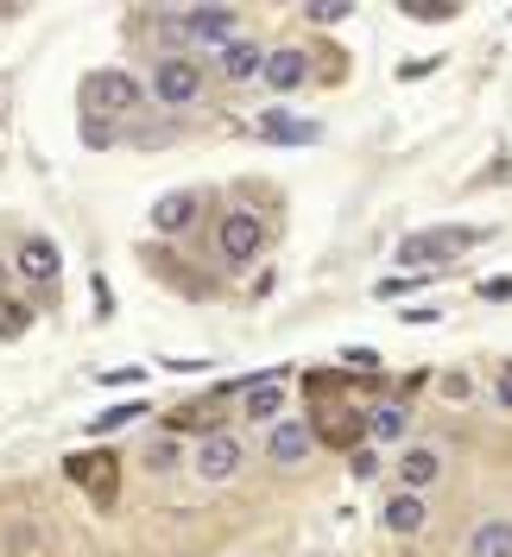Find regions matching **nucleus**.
<instances>
[{"label":"nucleus","mask_w":512,"mask_h":557,"mask_svg":"<svg viewBox=\"0 0 512 557\" xmlns=\"http://www.w3.org/2000/svg\"><path fill=\"white\" fill-rule=\"evenodd\" d=\"M253 134H260V139H285V146H304V139H316L323 127H316V121H298V114H278V108H266V114L253 121Z\"/></svg>","instance_id":"2eb2a0df"},{"label":"nucleus","mask_w":512,"mask_h":557,"mask_svg":"<svg viewBox=\"0 0 512 557\" xmlns=\"http://www.w3.org/2000/svg\"><path fill=\"white\" fill-rule=\"evenodd\" d=\"M89 285H96V311H102V317H114V292H108V278L96 273V278H89Z\"/></svg>","instance_id":"c85d7f7f"},{"label":"nucleus","mask_w":512,"mask_h":557,"mask_svg":"<svg viewBox=\"0 0 512 557\" xmlns=\"http://www.w3.org/2000/svg\"><path fill=\"white\" fill-rule=\"evenodd\" d=\"M310 437H316V444H329V450H341V456L361 450V437H367V412L329 399V406H316V418H310Z\"/></svg>","instance_id":"7ed1b4c3"},{"label":"nucleus","mask_w":512,"mask_h":557,"mask_svg":"<svg viewBox=\"0 0 512 557\" xmlns=\"http://www.w3.org/2000/svg\"><path fill=\"white\" fill-rule=\"evenodd\" d=\"M26 330H33V305H20V298L0 292V343H13V336H26Z\"/></svg>","instance_id":"aec40b11"},{"label":"nucleus","mask_w":512,"mask_h":557,"mask_svg":"<svg viewBox=\"0 0 512 557\" xmlns=\"http://www.w3.org/2000/svg\"><path fill=\"white\" fill-rule=\"evenodd\" d=\"M64 475L83 487L96 507H114V494H121V462H114V450H76L64 462Z\"/></svg>","instance_id":"f03ea898"},{"label":"nucleus","mask_w":512,"mask_h":557,"mask_svg":"<svg viewBox=\"0 0 512 557\" xmlns=\"http://www.w3.org/2000/svg\"><path fill=\"white\" fill-rule=\"evenodd\" d=\"M304 13H310V20H316V26H341V20L354 13V0H310Z\"/></svg>","instance_id":"5701e85b"},{"label":"nucleus","mask_w":512,"mask_h":557,"mask_svg":"<svg viewBox=\"0 0 512 557\" xmlns=\"http://www.w3.org/2000/svg\"><path fill=\"white\" fill-rule=\"evenodd\" d=\"M455 0H405V20H455Z\"/></svg>","instance_id":"b1692460"},{"label":"nucleus","mask_w":512,"mask_h":557,"mask_svg":"<svg viewBox=\"0 0 512 557\" xmlns=\"http://www.w3.org/2000/svg\"><path fill=\"white\" fill-rule=\"evenodd\" d=\"M469 557H512V520H480L469 539Z\"/></svg>","instance_id":"a211bd4d"},{"label":"nucleus","mask_w":512,"mask_h":557,"mask_svg":"<svg viewBox=\"0 0 512 557\" xmlns=\"http://www.w3.org/2000/svg\"><path fill=\"white\" fill-rule=\"evenodd\" d=\"M83 102H89V114L102 108V114H134L139 102H146V89H139L127 70H96L89 83H83Z\"/></svg>","instance_id":"20e7f679"},{"label":"nucleus","mask_w":512,"mask_h":557,"mask_svg":"<svg viewBox=\"0 0 512 557\" xmlns=\"http://www.w3.org/2000/svg\"><path fill=\"white\" fill-rule=\"evenodd\" d=\"M240 406H247V418H260V424H278V412H285V374H260V381L240 393Z\"/></svg>","instance_id":"9b49d317"},{"label":"nucleus","mask_w":512,"mask_h":557,"mask_svg":"<svg viewBox=\"0 0 512 557\" xmlns=\"http://www.w3.org/2000/svg\"><path fill=\"white\" fill-rule=\"evenodd\" d=\"M83 139H89V146H108V139H114V127H108L102 114H83Z\"/></svg>","instance_id":"cd10ccee"},{"label":"nucleus","mask_w":512,"mask_h":557,"mask_svg":"<svg viewBox=\"0 0 512 557\" xmlns=\"http://www.w3.org/2000/svg\"><path fill=\"white\" fill-rule=\"evenodd\" d=\"M58 242H45V235H26V242L13 247V273L26 278V285H51L58 278Z\"/></svg>","instance_id":"1a4fd4ad"},{"label":"nucleus","mask_w":512,"mask_h":557,"mask_svg":"<svg viewBox=\"0 0 512 557\" xmlns=\"http://www.w3.org/2000/svg\"><path fill=\"white\" fill-rule=\"evenodd\" d=\"M367 431L386 437V444H399V437L411 431V412H405V406H374V412H367Z\"/></svg>","instance_id":"6ab92c4d"},{"label":"nucleus","mask_w":512,"mask_h":557,"mask_svg":"<svg viewBox=\"0 0 512 557\" xmlns=\"http://www.w3.org/2000/svg\"><path fill=\"white\" fill-rule=\"evenodd\" d=\"M139 412H146V406H139V399H121V406H108V412L96 418V424H89V431H96V437H102V431H121V424H134Z\"/></svg>","instance_id":"4be33fe9"},{"label":"nucleus","mask_w":512,"mask_h":557,"mask_svg":"<svg viewBox=\"0 0 512 557\" xmlns=\"http://www.w3.org/2000/svg\"><path fill=\"white\" fill-rule=\"evenodd\" d=\"M494 399H500V412H512V374H500V386H494Z\"/></svg>","instance_id":"c756f323"},{"label":"nucleus","mask_w":512,"mask_h":557,"mask_svg":"<svg viewBox=\"0 0 512 557\" xmlns=\"http://www.w3.org/2000/svg\"><path fill=\"white\" fill-rule=\"evenodd\" d=\"M480 298H487V305H500V298H512V273H494V278H480Z\"/></svg>","instance_id":"bb28decb"},{"label":"nucleus","mask_w":512,"mask_h":557,"mask_svg":"<svg viewBox=\"0 0 512 557\" xmlns=\"http://www.w3.org/2000/svg\"><path fill=\"white\" fill-rule=\"evenodd\" d=\"M266 450H273V462L298 469V462H304V456L316 450V437H310L304 418H278V424H273V444H266Z\"/></svg>","instance_id":"9d476101"},{"label":"nucleus","mask_w":512,"mask_h":557,"mask_svg":"<svg viewBox=\"0 0 512 557\" xmlns=\"http://www.w3.org/2000/svg\"><path fill=\"white\" fill-rule=\"evenodd\" d=\"M190 469H197L203 482H228L240 469V437L235 431H209L203 444H197V456H190Z\"/></svg>","instance_id":"6e6552de"},{"label":"nucleus","mask_w":512,"mask_h":557,"mask_svg":"<svg viewBox=\"0 0 512 557\" xmlns=\"http://www.w3.org/2000/svg\"><path fill=\"white\" fill-rule=\"evenodd\" d=\"M260 70H266V51H260L253 38H228V45H222V76L247 83V76H260Z\"/></svg>","instance_id":"f3484780"},{"label":"nucleus","mask_w":512,"mask_h":557,"mask_svg":"<svg viewBox=\"0 0 512 557\" xmlns=\"http://www.w3.org/2000/svg\"><path fill=\"white\" fill-rule=\"evenodd\" d=\"M152 96L165 108H190L203 96V64L197 58H165V64L152 70Z\"/></svg>","instance_id":"39448f33"},{"label":"nucleus","mask_w":512,"mask_h":557,"mask_svg":"<svg viewBox=\"0 0 512 557\" xmlns=\"http://www.w3.org/2000/svg\"><path fill=\"white\" fill-rule=\"evenodd\" d=\"M260 76H266V89H278V96H285V89H298V83L310 76V58L298 51V45H285V51H266V70H260Z\"/></svg>","instance_id":"f8f14e48"},{"label":"nucleus","mask_w":512,"mask_h":557,"mask_svg":"<svg viewBox=\"0 0 512 557\" xmlns=\"http://www.w3.org/2000/svg\"><path fill=\"white\" fill-rule=\"evenodd\" d=\"M177 462H184V450H177V437H152V444H146V469H152V475H171Z\"/></svg>","instance_id":"412c9836"},{"label":"nucleus","mask_w":512,"mask_h":557,"mask_svg":"<svg viewBox=\"0 0 512 557\" xmlns=\"http://www.w3.org/2000/svg\"><path fill=\"white\" fill-rule=\"evenodd\" d=\"M260 247H266V222L253 209H228L222 215V253H228V267H253Z\"/></svg>","instance_id":"423d86ee"},{"label":"nucleus","mask_w":512,"mask_h":557,"mask_svg":"<svg viewBox=\"0 0 512 557\" xmlns=\"http://www.w3.org/2000/svg\"><path fill=\"white\" fill-rule=\"evenodd\" d=\"M171 38H197V45H228L235 38V7H197V13H184V20H165Z\"/></svg>","instance_id":"0eeeda50"},{"label":"nucleus","mask_w":512,"mask_h":557,"mask_svg":"<svg viewBox=\"0 0 512 557\" xmlns=\"http://www.w3.org/2000/svg\"><path fill=\"white\" fill-rule=\"evenodd\" d=\"M348 475H354V482H374V475H379V450H367V444H361V450H348Z\"/></svg>","instance_id":"393cba45"},{"label":"nucleus","mask_w":512,"mask_h":557,"mask_svg":"<svg viewBox=\"0 0 512 557\" xmlns=\"http://www.w3.org/2000/svg\"><path fill=\"white\" fill-rule=\"evenodd\" d=\"M341 368L348 374H379V355L374 348H341Z\"/></svg>","instance_id":"a878e982"},{"label":"nucleus","mask_w":512,"mask_h":557,"mask_svg":"<svg viewBox=\"0 0 512 557\" xmlns=\"http://www.w3.org/2000/svg\"><path fill=\"white\" fill-rule=\"evenodd\" d=\"M197 203H203L197 190H165V197L152 203V228H159V235H177V228H190Z\"/></svg>","instance_id":"4468645a"},{"label":"nucleus","mask_w":512,"mask_h":557,"mask_svg":"<svg viewBox=\"0 0 512 557\" xmlns=\"http://www.w3.org/2000/svg\"><path fill=\"white\" fill-rule=\"evenodd\" d=\"M379 520H386V532H405V539H411V532H424V520H430V513H424V500H417L411 487H399V494L379 507Z\"/></svg>","instance_id":"dca6fc26"},{"label":"nucleus","mask_w":512,"mask_h":557,"mask_svg":"<svg viewBox=\"0 0 512 557\" xmlns=\"http://www.w3.org/2000/svg\"><path fill=\"white\" fill-rule=\"evenodd\" d=\"M437 475H444V450H437V444H411V450L399 456V482H405L411 494H417V487H430Z\"/></svg>","instance_id":"ddd939ff"},{"label":"nucleus","mask_w":512,"mask_h":557,"mask_svg":"<svg viewBox=\"0 0 512 557\" xmlns=\"http://www.w3.org/2000/svg\"><path fill=\"white\" fill-rule=\"evenodd\" d=\"M0 278H7V260H0Z\"/></svg>","instance_id":"7c9ffc66"},{"label":"nucleus","mask_w":512,"mask_h":557,"mask_svg":"<svg viewBox=\"0 0 512 557\" xmlns=\"http://www.w3.org/2000/svg\"><path fill=\"white\" fill-rule=\"evenodd\" d=\"M480 235H487V228H417V235H405V242H399V267H405V273H430L437 260L469 253Z\"/></svg>","instance_id":"f257e3e1"}]
</instances>
